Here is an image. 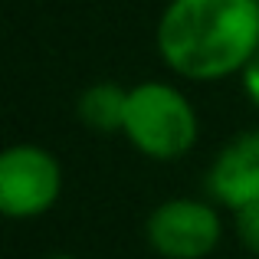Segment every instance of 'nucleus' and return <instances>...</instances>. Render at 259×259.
Returning <instances> with one entry per match:
<instances>
[{
	"label": "nucleus",
	"mask_w": 259,
	"mask_h": 259,
	"mask_svg": "<svg viewBox=\"0 0 259 259\" xmlns=\"http://www.w3.org/2000/svg\"><path fill=\"white\" fill-rule=\"evenodd\" d=\"M240 82H243V95L249 99V105L259 112V53L246 63V69L240 72Z\"/></svg>",
	"instance_id": "8"
},
{
	"label": "nucleus",
	"mask_w": 259,
	"mask_h": 259,
	"mask_svg": "<svg viewBox=\"0 0 259 259\" xmlns=\"http://www.w3.org/2000/svg\"><path fill=\"white\" fill-rule=\"evenodd\" d=\"M63 194V167L43 145L4 148L0 154V213L7 220H36L50 213Z\"/></svg>",
	"instance_id": "3"
},
{
	"label": "nucleus",
	"mask_w": 259,
	"mask_h": 259,
	"mask_svg": "<svg viewBox=\"0 0 259 259\" xmlns=\"http://www.w3.org/2000/svg\"><path fill=\"white\" fill-rule=\"evenodd\" d=\"M132 148L151 161H181L194 151L200 138V118L187 95L171 82L145 79L128 89L125 128H121Z\"/></svg>",
	"instance_id": "2"
},
{
	"label": "nucleus",
	"mask_w": 259,
	"mask_h": 259,
	"mask_svg": "<svg viewBox=\"0 0 259 259\" xmlns=\"http://www.w3.org/2000/svg\"><path fill=\"white\" fill-rule=\"evenodd\" d=\"M43 259H82V256H72V253H53V256H43Z\"/></svg>",
	"instance_id": "9"
},
{
	"label": "nucleus",
	"mask_w": 259,
	"mask_h": 259,
	"mask_svg": "<svg viewBox=\"0 0 259 259\" xmlns=\"http://www.w3.org/2000/svg\"><path fill=\"white\" fill-rule=\"evenodd\" d=\"M154 50L184 82L240 76L259 53V0H167L154 23Z\"/></svg>",
	"instance_id": "1"
},
{
	"label": "nucleus",
	"mask_w": 259,
	"mask_h": 259,
	"mask_svg": "<svg viewBox=\"0 0 259 259\" xmlns=\"http://www.w3.org/2000/svg\"><path fill=\"white\" fill-rule=\"evenodd\" d=\"M125 108H128V89L112 82V79L85 85L76 99L79 121L95 135H121V128H125Z\"/></svg>",
	"instance_id": "6"
},
{
	"label": "nucleus",
	"mask_w": 259,
	"mask_h": 259,
	"mask_svg": "<svg viewBox=\"0 0 259 259\" xmlns=\"http://www.w3.org/2000/svg\"><path fill=\"white\" fill-rule=\"evenodd\" d=\"M220 210L197 197H171L145 220V240L161 259H207L220 246Z\"/></svg>",
	"instance_id": "4"
},
{
	"label": "nucleus",
	"mask_w": 259,
	"mask_h": 259,
	"mask_svg": "<svg viewBox=\"0 0 259 259\" xmlns=\"http://www.w3.org/2000/svg\"><path fill=\"white\" fill-rule=\"evenodd\" d=\"M233 217H236V236H240V243L253 256H259V203L240 210V213H233Z\"/></svg>",
	"instance_id": "7"
},
{
	"label": "nucleus",
	"mask_w": 259,
	"mask_h": 259,
	"mask_svg": "<svg viewBox=\"0 0 259 259\" xmlns=\"http://www.w3.org/2000/svg\"><path fill=\"white\" fill-rule=\"evenodd\" d=\"M207 194L233 213L259 203V128L233 135L213 154L207 167Z\"/></svg>",
	"instance_id": "5"
}]
</instances>
